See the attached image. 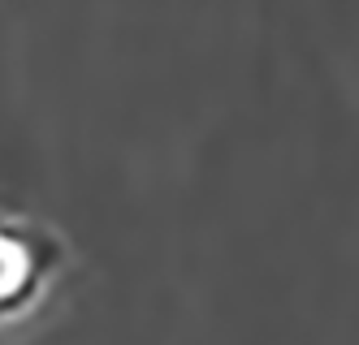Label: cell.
<instances>
[{
    "label": "cell",
    "mask_w": 359,
    "mask_h": 345,
    "mask_svg": "<svg viewBox=\"0 0 359 345\" xmlns=\"http://www.w3.org/2000/svg\"><path fill=\"white\" fill-rule=\"evenodd\" d=\"M57 272V242L39 225L0 216V324L27 315Z\"/></svg>",
    "instance_id": "1"
}]
</instances>
